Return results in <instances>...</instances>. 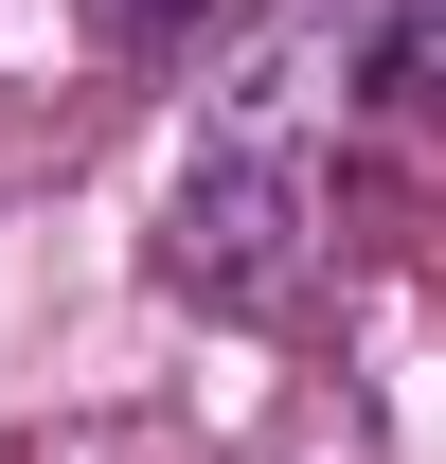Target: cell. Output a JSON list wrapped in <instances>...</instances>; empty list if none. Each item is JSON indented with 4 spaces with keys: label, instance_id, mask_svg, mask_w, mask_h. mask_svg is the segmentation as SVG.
<instances>
[{
    "label": "cell",
    "instance_id": "cell-1",
    "mask_svg": "<svg viewBox=\"0 0 446 464\" xmlns=\"http://www.w3.org/2000/svg\"><path fill=\"white\" fill-rule=\"evenodd\" d=\"M322 18L339 90H393V108H446V0H304Z\"/></svg>",
    "mask_w": 446,
    "mask_h": 464
},
{
    "label": "cell",
    "instance_id": "cell-2",
    "mask_svg": "<svg viewBox=\"0 0 446 464\" xmlns=\"http://www.w3.org/2000/svg\"><path fill=\"white\" fill-rule=\"evenodd\" d=\"M90 18H108V36H143V54H161V36H197V18H232V0H90Z\"/></svg>",
    "mask_w": 446,
    "mask_h": 464
}]
</instances>
